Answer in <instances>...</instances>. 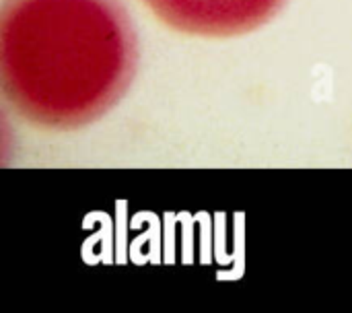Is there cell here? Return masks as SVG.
<instances>
[{"label":"cell","mask_w":352,"mask_h":313,"mask_svg":"<svg viewBox=\"0 0 352 313\" xmlns=\"http://www.w3.org/2000/svg\"><path fill=\"white\" fill-rule=\"evenodd\" d=\"M134 64V31L116 0H4L2 93L33 126L72 130L101 118Z\"/></svg>","instance_id":"obj_1"},{"label":"cell","mask_w":352,"mask_h":313,"mask_svg":"<svg viewBox=\"0 0 352 313\" xmlns=\"http://www.w3.org/2000/svg\"><path fill=\"white\" fill-rule=\"evenodd\" d=\"M167 27L202 37H233L268 23L285 0H142Z\"/></svg>","instance_id":"obj_2"}]
</instances>
